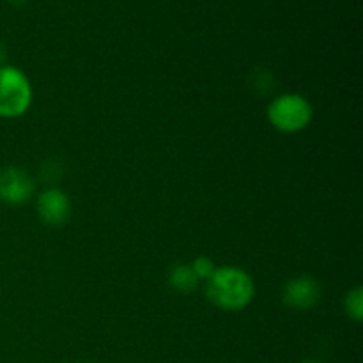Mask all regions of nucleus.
<instances>
[{
  "instance_id": "3",
  "label": "nucleus",
  "mask_w": 363,
  "mask_h": 363,
  "mask_svg": "<svg viewBox=\"0 0 363 363\" xmlns=\"http://www.w3.org/2000/svg\"><path fill=\"white\" fill-rule=\"evenodd\" d=\"M269 123L284 133H296L308 126L312 119V106L303 96L282 94L272 101L268 108Z\"/></svg>"
},
{
  "instance_id": "12",
  "label": "nucleus",
  "mask_w": 363,
  "mask_h": 363,
  "mask_svg": "<svg viewBox=\"0 0 363 363\" xmlns=\"http://www.w3.org/2000/svg\"><path fill=\"white\" fill-rule=\"evenodd\" d=\"M9 2H13V4H23V2H27V0H9Z\"/></svg>"
},
{
  "instance_id": "5",
  "label": "nucleus",
  "mask_w": 363,
  "mask_h": 363,
  "mask_svg": "<svg viewBox=\"0 0 363 363\" xmlns=\"http://www.w3.org/2000/svg\"><path fill=\"white\" fill-rule=\"evenodd\" d=\"M282 300L287 307L298 308V311H307L318 305L321 300V286L315 279L308 275H301L298 279L289 280L284 286Z\"/></svg>"
},
{
  "instance_id": "1",
  "label": "nucleus",
  "mask_w": 363,
  "mask_h": 363,
  "mask_svg": "<svg viewBox=\"0 0 363 363\" xmlns=\"http://www.w3.org/2000/svg\"><path fill=\"white\" fill-rule=\"evenodd\" d=\"M252 277L241 268L225 266L216 268L206 282V296L213 305L223 311H241L254 298Z\"/></svg>"
},
{
  "instance_id": "6",
  "label": "nucleus",
  "mask_w": 363,
  "mask_h": 363,
  "mask_svg": "<svg viewBox=\"0 0 363 363\" xmlns=\"http://www.w3.org/2000/svg\"><path fill=\"white\" fill-rule=\"evenodd\" d=\"M38 213L43 222L50 227H60L71 215V202L64 191L48 188L38 199Z\"/></svg>"
},
{
  "instance_id": "8",
  "label": "nucleus",
  "mask_w": 363,
  "mask_h": 363,
  "mask_svg": "<svg viewBox=\"0 0 363 363\" xmlns=\"http://www.w3.org/2000/svg\"><path fill=\"white\" fill-rule=\"evenodd\" d=\"M344 307H346L347 315L351 319H354L357 323H360L363 319V291L362 287H354L353 291L346 294V300H344Z\"/></svg>"
},
{
  "instance_id": "2",
  "label": "nucleus",
  "mask_w": 363,
  "mask_h": 363,
  "mask_svg": "<svg viewBox=\"0 0 363 363\" xmlns=\"http://www.w3.org/2000/svg\"><path fill=\"white\" fill-rule=\"evenodd\" d=\"M32 101L28 78L14 66L0 67V117L14 119L23 116Z\"/></svg>"
},
{
  "instance_id": "9",
  "label": "nucleus",
  "mask_w": 363,
  "mask_h": 363,
  "mask_svg": "<svg viewBox=\"0 0 363 363\" xmlns=\"http://www.w3.org/2000/svg\"><path fill=\"white\" fill-rule=\"evenodd\" d=\"M190 266H191V269H194L195 277H197L199 280H208L216 269L211 259H208V257H197L194 261V264H190Z\"/></svg>"
},
{
  "instance_id": "4",
  "label": "nucleus",
  "mask_w": 363,
  "mask_h": 363,
  "mask_svg": "<svg viewBox=\"0 0 363 363\" xmlns=\"http://www.w3.org/2000/svg\"><path fill=\"white\" fill-rule=\"evenodd\" d=\"M35 183L20 167L0 169V201L9 206H20L32 197Z\"/></svg>"
},
{
  "instance_id": "13",
  "label": "nucleus",
  "mask_w": 363,
  "mask_h": 363,
  "mask_svg": "<svg viewBox=\"0 0 363 363\" xmlns=\"http://www.w3.org/2000/svg\"><path fill=\"white\" fill-rule=\"evenodd\" d=\"M301 363H319V362H315V360H305V362H301Z\"/></svg>"
},
{
  "instance_id": "11",
  "label": "nucleus",
  "mask_w": 363,
  "mask_h": 363,
  "mask_svg": "<svg viewBox=\"0 0 363 363\" xmlns=\"http://www.w3.org/2000/svg\"><path fill=\"white\" fill-rule=\"evenodd\" d=\"M4 62H6V48H4V45L0 43V67L4 66Z\"/></svg>"
},
{
  "instance_id": "10",
  "label": "nucleus",
  "mask_w": 363,
  "mask_h": 363,
  "mask_svg": "<svg viewBox=\"0 0 363 363\" xmlns=\"http://www.w3.org/2000/svg\"><path fill=\"white\" fill-rule=\"evenodd\" d=\"M41 177L46 181V183H52V181H57L60 177V167L57 165L55 162H48L41 169Z\"/></svg>"
},
{
  "instance_id": "7",
  "label": "nucleus",
  "mask_w": 363,
  "mask_h": 363,
  "mask_svg": "<svg viewBox=\"0 0 363 363\" xmlns=\"http://www.w3.org/2000/svg\"><path fill=\"white\" fill-rule=\"evenodd\" d=\"M197 282L199 279L190 264H177L169 273V284L179 293H190L197 287Z\"/></svg>"
}]
</instances>
